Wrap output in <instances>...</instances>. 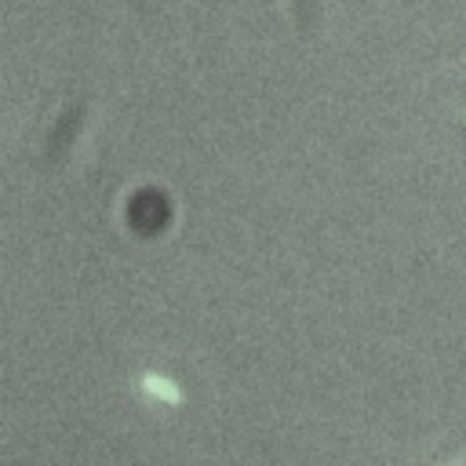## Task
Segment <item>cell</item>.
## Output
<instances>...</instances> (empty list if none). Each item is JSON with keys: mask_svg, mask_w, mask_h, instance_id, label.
Instances as JSON below:
<instances>
[{"mask_svg": "<svg viewBox=\"0 0 466 466\" xmlns=\"http://www.w3.org/2000/svg\"><path fill=\"white\" fill-rule=\"evenodd\" d=\"M142 390L149 393V397H157V400H164V404H171V408H178L182 400H186V393L167 379V375H160V371H142Z\"/></svg>", "mask_w": 466, "mask_h": 466, "instance_id": "obj_1", "label": "cell"}, {"mask_svg": "<svg viewBox=\"0 0 466 466\" xmlns=\"http://www.w3.org/2000/svg\"><path fill=\"white\" fill-rule=\"evenodd\" d=\"M462 131H466V124H462Z\"/></svg>", "mask_w": 466, "mask_h": 466, "instance_id": "obj_2", "label": "cell"}]
</instances>
